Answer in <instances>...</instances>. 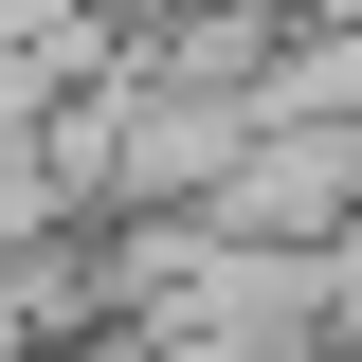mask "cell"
I'll return each mask as SVG.
<instances>
[{
    "mask_svg": "<svg viewBox=\"0 0 362 362\" xmlns=\"http://www.w3.org/2000/svg\"><path fill=\"white\" fill-rule=\"evenodd\" d=\"M54 218H73V181H54V163H37V109H18V127H0V272L37 254V235H54Z\"/></svg>",
    "mask_w": 362,
    "mask_h": 362,
    "instance_id": "obj_1",
    "label": "cell"
}]
</instances>
